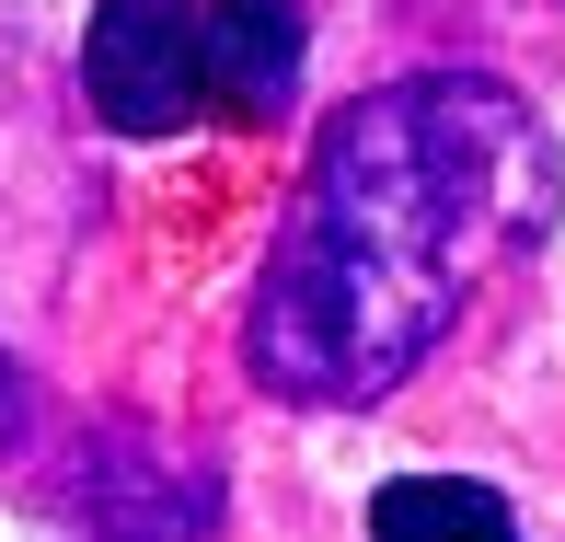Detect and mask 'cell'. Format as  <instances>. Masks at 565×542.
Returning a JSON list of instances; mask_svg holds the SVG:
<instances>
[{"label": "cell", "mask_w": 565, "mask_h": 542, "mask_svg": "<svg viewBox=\"0 0 565 542\" xmlns=\"http://www.w3.org/2000/svg\"><path fill=\"white\" fill-rule=\"evenodd\" d=\"M82 93L116 139H173L209 93V0H105L82 35Z\"/></svg>", "instance_id": "7a4b0ae2"}, {"label": "cell", "mask_w": 565, "mask_h": 542, "mask_svg": "<svg viewBox=\"0 0 565 542\" xmlns=\"http://www.w3.org/2000/svg\"><path fill=\"white\" fill-rule=\"evenodd\" d=\"M23 438V381H12V358H0V450Z\"/></svg>", "instance_id": "5b68a950"}, {"label": "cell", "mask_w": 565, "mask_h": 542, "mask_svg": "<svg viewBox=\"0 0 565 542\" xmlns=\"http://www.w3.org/2000/svg\"><path fill=\"white\" fill-rule=\"evenodd\" d=\"M554 220V150L520 93L473 70L381 82L323 127L312 185L266 254L243 358L289 404H381L461 300Z\"/></svg>", "instance_id": "6da1fadb"}, {"label": "cell", "mask_w": 565, "mask_h": 542, "mask_svg": "<svg viewBox=\"0 0 565 542\" xmlns=\"http://www.w3.org/2000/svg\"><path fill=\"white\" fill-rule=\"evenodd\" d=\"M300 82V12L289 0H209V93L220 116H277Z\"/></svg>", "instance_id": "3957f363"}, {"label": "cell", "mask_w": 565, "mask_h": 542, "mask_svg": "<svg viewBox=\"0 0 565 542\" xmlns=\"http://www.w3.org/2000/svg\"><path fill=\"white\" fill-rule=\"evenodd\" d=\"M370 542H520V520L473 474H404L370 497Z\"/></svg>", "instance_id": "277c9868"}]
</instances>
